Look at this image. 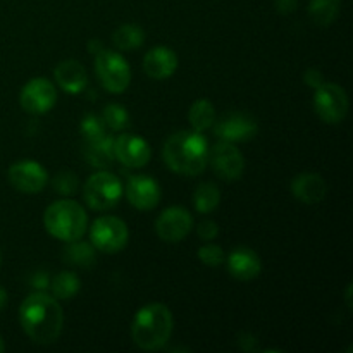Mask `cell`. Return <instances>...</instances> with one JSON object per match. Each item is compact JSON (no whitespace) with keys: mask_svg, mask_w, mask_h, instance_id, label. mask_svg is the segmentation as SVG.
<instances>
[{"mask_svg":"<svg viewBox=\"0 0 353 353\" xmlns=\"http://www.w3.org/2000/svg\"><path fill=\"white\" fill-rule=\"evenodd\" d=\"M19 323L31 341L38 345H50L61 336L64 312L55 296L37 290L21 303Z\"/></svg>","mask_w":353,"mask_h":353,"instance_id":"1","label":"cell"},{"mask_svg":"<svg viewBox=\"0 0 353 353\" xmlns=\"http://www.w3.org/2000/svg\"><path fill=\"white\" fill-rule=\"evenodd\" d=\"M164 162L183 176H199L209 164V143L199 131H178L164 143Z\"/></svg>","mask_w":353,"mask_h":353,"instance_id":"2","label":"cell"},{"mask_svg":"<svg viewBox=\"0 0 353 353\" xmlns=\"http://www.w3.org/2000/svg\"><path fill=\"white\" fill-rule=\"evenodd\" d=\"M174 319L164 303H148L141 307L131 323V338L141 350H161L171 340Z\"/></svg>","mask_w":353,"mask_h":353,"instance_id":"3","label":"cell"},{"mask_svg":"<svg viewBox=\"0 0 353 353\" xmlns=\"http://www.w3.org/2000/svg\"><path fill=\"white\" fill-rule=\"evenodd\" d=\"M43 224L48 234L69 243L81 240L88 230V216L78 202L64 199L50 203L45 209Z\"/></svg>","mask_w":353,"mask_h":353,"instance_id":"4","label":"cell"},{"mask_svg":"<svg viewBox=\"0 0 353 353\" xmlns=\"http://www.w3.org/2000/svg\"><path fill=\"white\" fill-rule=\"evenodd\" d=\"M95 72L103 88L110 93L126 92L131 83V69L126 59L116 50L100 48L95 55Z\"/></svg>","mask_w":353,"mask_h":353,"instance_id":"5","label":"cell"},{"mask_svg":"<svg viewBox=\"0 0 353 353\" xmlns=\"http://www.w3.org/2000/svg\"><path fill=\"white\" fill-rule=\"evenodd\" d=\"M123 185L112 172L99 171L86 179L83 186V199L93 210H109L119 203Z\"/></svg>","mask_w":353,"mask_h":353,"instance_id":"6","label":"cell"},{"mask_svg":"<svg viewBox=\"0 0 353 353\" xmlns=\"http://www.w3.org/2000/svg\"><path fill=\"white\" fill-rule=\"evenodd\" d=\"M90 240L97 250L103 252V254H117L128 245L130 231L119 217L103 216L93 221L92 230H90Z\"/></svg>","mask_w":353,"mask_h":353,"instance_id":"7","label":"cell"},{"mask_svg":"<svg viewBox=\"0 0 353 353\" xmlns=\"http://www.w3.org/2000/svg\"><path fill=\"white\" fill-rule=\"evenodd\" d=\"M348 95L343 86L324 81L314 93V109L327 124H338L348 114Z\"/></svg>","mask_w":353,"mask_h":353,"instance_id":"8","label":"cell"},{"mask_svg":"<svg viewBox=\"0 0 353 353\" xmlns=\"http://www.w3.org/2000/svg\"><path fill=\"white\" fill-rule=\"evenodd\" d=\"M7 179L14 190L33 195V193H40L47 186L48 172L41 164L26 159V161H19L10 165L7 171Z\"/></svg>","mask_w":353,"mask_h":353,"instance_id":"9","label":"cell"},{"mask_svg":"<svg viewBox=\"0 0 353 353\" xmlns=\"http://www.w3.org/2000/svg\"><path fill=\"white\" fill-rule=\"evenodd\" d=\"M57 102V90L47 78H33L21 88L19 103L26 112L45 114Z\"/></svg>","mask_w":353,"mask_h":353,"instance_id":"10","label":"cell"},{"mask_svg":"<svg viewBox=\"0 0 353 353\" xmlns=\"http://www.w3.org/2000/svg\"><path fill=\"white\" fill-rule=\"evenodd\" d=\"M209 162L217 176L226 181L240 179L245 171L243 154L230 141L221 140L219 143L214 145L212 150H209Z\"/></svg>","mask_w":353,"mask_h":353,"instance_id":"11","label":"cell"},{"mask_svg":"<svg viewBox=\"0 0 353 353\" xmlns=\"http://www.w3.org/2000/svg\"><path fill=\"white\" fill-rule=\"evenodd\" d=\"M193 228V217L183 207H169L155 221V233L165 243L185 240Z\"/></svg>","mask_w":353,"mask_h":353,"instance_id":"12","label":"cell"},{"mask_svg":"<svg viewBox=\"0 0 353 353\" xmlns=\"http://www.w3.org/2000/svg\"><path fill=\"white\" fill-rule=\"evenodd\" d=\"M214 124H216L214 126L216 137L223 141H230V143L250 140L259 131L257 121L248 112L226 114L223 119H219Z\"/></svg>","mask_w":353,"mask_h":353,"instance_id":"13","label":"cell"},{"mask_svg":"<svg viewBox=\"0 0 353 353\" xmlns=\"http://www.w3.org/2000/svg\"><path fill=\"white\" fill-rule=\"evenodd\" d=\"M150 145L137 134L124 133L114 140V157L126 168L140 169L150 161Z\"/></svg>","mask_w":353,"mask_h":353,"instance_id":"14","label":"cell"},{"mask_svg":"<svg viewBox=\"0 0 353 353\" xmlns=\"http://www.w3.org/2000/svg\"><path fill=\"white\" fill-rule=\"evenodd\" d=\"M161 186L150 176H131L126 185L128 202L138 210H152L161 202Z\"/></svg>","mask_w":353,"mask_h":353,"instance_id":"15","label":"cell"},{"mask_svg":"<svg viewBox=\"0 0 353 353\" xmlns=\"http://www.w3.org/2000/svg\"><path fill=\"white\" fill-rule=\"evenodd\" d=\"M143 69L152 79H168L178 69V55L172 48L159 45L145 54Z\"/></svg>","mask_w":353,"mask_h":353,"instance_id":"16","label":"cell"},{"mask_svg":"<svg viewBox=\"0 0 353 353\" xmlns=\"http://www.w3.org/2000/svg\"><path fill=\"white\" fill-rule=\"evenodd\" d=\"M224 261L228 262V271L233 278L240 281H252L257 278L262 271V262L257 252L247 247H238L228 255Z\"/></svg>","mask_w":353,"mask_h":353,"instance_id":"17","label":"cell"},{"mask_svg":"<svg viewBox=\"0 0 353 353\" xmlns=\"http://www.w3.org/2000/svg\"><path fill=\"white\" fill-rule=\"evenodd\" d=\"M292 193L305 205H316L326 196L327 185L317 172H302L292 181Z\"/></svg>","mask_w":353,"mask_h":353,"instance_id":"18","label":"cell"},{"mask_svg":"<svg viewBox=\"0 0 353 353\" xmlns=\"http://www.w3.org/2000/svg\"><path fill=\"white\" fill-rule=\"evenodd\" d=\"M54 76L57 85L69 95H78V93L85 92L86 85H88L86 69L74 59L59 62L54 71Z\"/></svg>","mask_w":353,"mask_h":353,"instance_id":"19","label":"cell"},{"mask_svg":"<svg viewBox=\"0 0 353 353\" xmlns=\"http://www.w3.org/2000/svg\"><path fill=\"white\" fill-rule=\"evenodd\" d=\"M188 119L193 130L199 131V133H203L209 128H212L216 123V109H214L212 102L207 99L195 100L188 110Z\"/></svg>","mask_w":353,"mask_h":353,"instance_id":"20","label":"cell"},{"mask_svg":"<svg viewBox=\"0 0 353 353\" xmlns=\"http://www.w3.org/2000/svg\"><path fill=\"white\" fill-rule=\"evenodd\" d=\"M341 0H310L309 16L317 26H331L340 16Z\"/></svg>","mask_w":353,"mask_h":353,"instance_id":"21","label":"cell"},{"mask_svg":"<svg viewBox=\"0 0 353 353\" xmlns=\"http://www.w3.org/2000/svg\"><path fill=\"white\" fill-rule=\"evenodd\" d=\"M86 159L95 168H105V165L112 164L114 157V138L103 137L100 140L88 141L86 147Z\"/></svg>","mask_w":353,"mask_h":353,"instance_id":"22","label":"cell"},{"mask_svg":"<svg viewBox=\"0 0 353 353\" xmlns=\"http://www.w3.org/2000/svg\"><path fill=\"white\" fill-rule=\"evenodd\" d=\"M145 40V33L140 26L137 24H123L117 28L112 34V43L117 50H134V48L141 47Z\"/></svg>","mask_w":353,"mask_h":353,"instance_id":"23","label":"cell"},{"mask_svg":"<svg viewBox=\"0 0 353 353\" xmlns=\"http://www.w3.org/2000/svg\"><path fill=\"white\" fill-rule=\"evenodd\" d=\"M221 202V192L214 183H202L193 193V205L196 212L210 214Z\"/></svg>","mask_w":353,"mask_h":353,"instance_id":"24","label":"cell"},{"mask_svg":"<svg viewBox=\"0 0 353 353\" xmlns=\"http://www.w3.org/2000/svg\"><path fill=\"white\" fill-rule=\"evenodd\" d=\"M48 286L52 288V295L57 300H71L81 288V281L74 272L62 271L52 279Z\"/></svg>","mask_w":353,"mask_h":353,"instance_id":"25","label":"cell"},{"mask_svg":"<svg viewBox=\"0 0 353 353\" xmlns=\"http://www.w3.org/2000/svg\"><path fill=\"white\" fill-rule=\"evenodd\" d=\"M65 259L71 264L79 265V268H90L95 262V250L93 245L85 243V241H69V247L65 250Z\"/></svg>","mask_w":353,"mask_h":353,"instance_id":"26","label":"cell"},{"mask_svg":"<svg viewBox=\"0 0 353 353\" xmlns=\"http://www.w3.org/2000/svg\"><path fill=\"white\" fill-rule=\"evenodd\" d=\"M102 119L105 126L112 131H124L130 126V114L119 103H109L102 110Z\"/></svg>","mask_w":353,"mask_h":353,"instance_id":"27","label":"cell"},{"mask_svg":"<svg viewBox=\"0 0 353 353\" xmlns=\"http://www.w3.org/2000/svg\"><path fill=\"white\" fill-rule=\"evenodd\" d=\"M79 128H81V133L86 141H95L105 137L107 126L105 123H103L102 116H97V114H86V116L83 117Z\"/></svg>","mask_w":353,"mask_h":353,"instance_id":"28","label":"cell"},{"mask_svg":"<svg viewBox=\"0 0 353 353\" xmlns=\"http://www.w3.org/2000/svg\"><path fill=\"white\" fill-rule=\"evenodd\" d=\"M199 259L203 264L210 265V268H216V265L223 264L224 259H226V254H224V250L219 245L209 243L199 248Z\"/></svg>","mask_w":353,"mask_h":353,"instance_id":"29","label":"cell"},{"mask_svg":"<svg viewBox=\"0 0 353 353\" xmlns=\"http://www.w3.org/2000/svg\"><path fill=\"white\" fill-rule=\"evenodd\" d=\"M78 178L74 176V172L65 171V172H59L54 179V188L55 192L61 193V195H72V193L78 190Z\"/></svg>","mask_w":353,"mask_h":353,"instance_id":"30","label":"cell"},{"mask_svg":"<svg viewBox=\"0 0 353 353\" xmlns=\"http://www.w3.org/2000/svg\"><path fill=\"white\" fill-rule=\"evenodd\" d=\"M217 233H219V226H217V223H214V221L210 219L202 221V223L196 226V234L205 241H212L214 238L217 236Z\"/></svg>","mask_w":353,"mask_h":353,"instance_id":"31","label":"cell"},{"mask_svg":"<svg viewBox=\"0 0 353 353\" xmlns=\"http://www.w3.org/2000/svg\"><path fill=\"white\" fill-rule=\"evenodd\" d=\"M303 81H305L307 86L316 90L324 83V76L323 72L317 71V69H307V71L303 72Z\"/></svg>","mask_w":353,"mask_h":353,"instance_id":"32","label":"cell"},{"mask_svg":"<svg viewBox=\"0 0 353 353\" xmlns=\"http://www.w3.org/2000/svg\"><path fill=\"white\" fill-rule=\"evenodd\" d=\"M274 6L279 14H290L299 7V0H274Z\"/></svg>","mask_w":353,"mask_h":353,"instance_id":"33","label":"cell"},{"mask_svg":"<svg viewBox=\"0 0 353 353\" xmlns=\"http://www.w3.org/2000/svg\"><path fill=\"white\" fill-rule=\"evenodd\" d=\"M48 285H50V281H48V278H47V274H45V272H38V274L33 278V286L37 290L47 288Z\"/></svg>","mask_w":353,"mask_h":353,"instance_id":"34","label":"cell"},{"mask_svg":"<svg viewBox=\"0 0 353 353\" xmlns=\"http://www.w3.org/2000/svg\"><path fill=\"white\" fill-rule=\"evenodd\" d=\"M6 302H7V293H6V290L0 286V309H3V307H6Z\"/></svg>","mask_w":353,"mask_h":353,"instance_id":"35","label":"cell"},{"mask_svg":"<svg viewBox=\"0 0 353 353\" xmlns=\"http://www.w3.org/2000/svg\"><path fill=\"white\" fill-rule=\"evenodd\" d=\"M350 290H352V286L348 285V288H347V303H348V307H352V302H350Z\"/></svg>","mask_w":353,"mask_h":353,"instance_id":"36","label":"cell"},{"mask_svg":"<svg viewBox=\"0 0 353 353\" xmlns=\"http://www.w3.org/2000/svg\"><path fill=\"white\" fill-rule=\"evenodd\" d=\"M3 350H6V345H3V340H2V336H0V353H2Z\"/></svg>","mask_w":353,"mask_h":353,"instance_id":"37","label":"cell"},{"mask_svg":"<svg viewBox=\"0 0 353 353\" xmlns=\"http://www.w3.org/2000/svg\"><path fill=\"white\" fill-rule=\"evenodd\" d=\"M0 264H2V252H0Z\"/></svg>","mask_w":353,"mask_h":353,"instance_id":"38","label":"cell"}]
</instances>
